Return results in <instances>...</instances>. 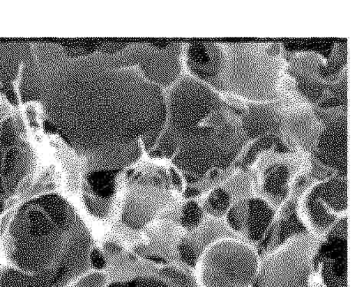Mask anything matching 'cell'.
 <instances>
[{
	"label": "cell",
	"instance_id": "6da1fadb",
	"mask_svg": "<svg viewBox=\"0 0 357 287\" xmlns=\"http://www.w3.org/2000/svg\"><path fill=\"white\" fill-rule=\"evenodd\" d=\"M93 234L55 192L29 196L0 218V287H68L89 271Z\"/></svg>",
	"mask_w": 357,
	"mask_h": 287
},
{
	"label": "cell",
	"instance_id": "7a4b0ae2",
	"mask_svg": "<svg viewBox=\"0 0 357 287\" xmlns=\"http://www.w3.org/2000/svg\"><path fill=\"white\" fill-rule=\"evenodd\" d=\"M260 258L252 245L237 238H222L204 249L196 267L202 287H250Z\"/></svg>",
	"mask_w": 357,
	"mask_h": 287
},
{
	"label": "cell",
	"instance_id": "3957f363",
	"mask_svg": "<svg viewBox=\"0 0 357 287\" xmlns=\"http://www.w3.org/2000/svg\"><path fill=\"white\" fill-rule=\"evenodd\" d=\"M320 243L314 234H302L263 256L255 279L257 287H310L311 262Z\"/></svg>",
	"mask_w": 357,
	"mask_h": 287
},
{
	"label": "cell",
	"instance_id": "277c9868",
	"mask_svg": "<svg viewBox=\"0 0 357 287\" xmlns=\"http://www.w3.org/2000/svg\"><path fill=\"white\" fill-rule=\"evenodd\" d=\"M128 179V189L121 220L128 229L139 231L171 203L172 187L169 173L159 169L155 173L136 172Z\"/></svg>",
	"mask_w": 357,
	"mask_h": 287
},
{
	"label": "cell",
	"instance_id": "5b68a950",
	"mask_svg": "<svg viewBox=\"0 0 357 287\" xmlns=\"http://www.w3.org/2000/svg\"><path fill=\"white\" fill-rule=\"evenodd\" d=\"M298 215L310 233L326 236L347 210V178L334 177L311 187L298 201Z\"/></svg>",
	"mask_w": 357,
	"mask_h": 287
},
{
	"label": "cell",
	"instance_id": "8992f818",
	"mask_svg": "<svg viewBox=\"0 0 357 287\" xmlns=\"http://www.w3.org/2000/svg\"><path fill=\"white\" fill-rule=\"evenodd\" d=\"M311 264L325 287H347V240L325 238Z\"/></svg>",
	"mask_w": 357,
	"mask_h": 287
},
{
	"label": "cell",
	"instance_id": "52a82bcc",
	"mask_svg": "<svg viewBox=\"0 0 357 287\" xmlns=\"http://www.w3.org/2000/svg\"><path fill=\"white\" fill-rule=\"evenodd\" d=\"M276 213L277 210L259 197L245 199L242 235L250 243H259L275 220Z\"/></svg>",
	"mask_w": 357,
	"mask_h": 287
},
{
	"label": "cell",
	"instance_id": "ba28073f",
	"mask_svg": "<svg viewBox=\"0 0 357 287\" xmlns=\"http://www.w3.org/2000/svg\"><path fill=\"white\" fill-rule=\"evenodd\" d=\"M298 206V201L289 199L279 208L272 223L273 243L270 253L294 237L310 233L299 217Z\"/></svg>",
	"mask_w": 357,
	"mask_h": 287
},
{
	"label": "cell",
	"instance_id": "9c48e42d",
	"mask_svg": "<svg viewBox=\"0 0 357 287\" xmlns=\"http://www.w3.org/2000/svg\"><path fill=\"white\" fill-rule=\"evenodd\" d=\"M232 205L231 195L224 187L218 186L213 189L205 199L202 209L213 219L220 220L225 217Z\"/></svg>",
	"mask_w": 357,
	"mask_h": 287
},
{
	"label": "cell",
	"instance_id": "30bf717a",
	"mask_svg": "<svg viewBox=\"0 0 357 287\" xmlns=\"http://www.w3.org/2000/svg\"><path fill=\"white\" fill-rule=\"evenodd\" d=\"M204 210L195 200L188 201L181 211L179 223L187 232H194L202 224Z\"/></svg>",
	"mask_w": 357,
	"mask_h": 287
},
{
	"label": "cell",
	"instance_id": "8fae6325",
	"mask_svg": "<svg viewBox=\"0 0 357 287\" xmlns=\"http://www.w3.org/2000/svg\"><path fill=\"white\" fill-rule=\"evenodd\" d=\"M179 259L188 267L196 269L202 253L196 241L189 237L182 238L177 245Z\"/></svg>",
	"mask_w": 357,
	"mask_h": 287
},
{
	"label": "cell",
	"instance_id": "7c38bea8",
	"mask_svg": "<svg viewBox=\"0 0 357 287\" xmlns=\"http://www.w3.org/2000/svg\"><path fill=\"white\" fill-rule=\"evenodd\" d=\"M160 276L176 287H200L196 279L177 267L171 265L162 267Z\"/></svg>",
	"mask_w": 357,
	"mask_h": 287
},
{
	"label": "cell",
	"instance_id": "4fadbf2b",
	"mask_svg": "<svg viewBox=\"0 0 357 287\" xmlns=\"http://www.w3.org/2000/svg\"><path fill=\"white\" fill-rule=\"evenodd\" d=\"M106 287H176L161 277L139 276L126 281H115Z\"/></svg>",
	"mask_w": 357,
	"mask_h": 287
},
{
	"label": "cell",
	"instance_id": "5bb4252c",
	"mask_svg": "<svg viewBox=\"0 0 357 287\" xmlns=\"http://www.w3.org/2000/svg\"><path fill=\"white\" fill-rule=\"evenodd\" d=\"M82 200L89 214L94 217L102 220L109 216L113 201L97 199L86 191H82Z\"/></svg>",
	"mask_w": 357,
	"mask_h": 287
},
{
	"label": "cell",
	"instance_id": "9a60e30c",
	"mask_svg": "<svg viewBox=\"0 0 357 287\" xmlns=\"http://www.w3.org/2000/svg\"><path fill=\"white\" fill-rule=\"evenodd\" d=\"M108 281V276L104 271H88L75 281L73 287H106Z\"/></svg>",
	"mask_w": 357,
	"mask_h": 287
},
{
	"label": "cell",
	"instance_id": "2e32d148",
	"mask_svg": "<svg viewBox=\"0 0 357 287\" xmlns=\"http://www.w3.org/2000/svg\"><path fill=\"white\" fill-rule=\"evenodd\" d=\"M89 263L90 268L96 271H104L108 266L105 253L101 249L95 246L89 252Z\"/></svg>",
	"mask_w": 357,
	"mask_h": 287
},
{
	"label": "cell",
	"instance_id": "e0dca14e",
	"mask_svg": "<svg viewBox=\"0 0 357 287\" xmlns=\"http://www.w3.org/2000/svg\"><path fill=\"white\" fill-rule=\"evenodd\" d=\"M169 176L173 190L182 194L184 191L185 183L181 173L176 168L171 167L169 169Z\"/></svg>",
	"mask_w": 357,
	"mask_h": 287
},
{
	"label": "cell",
	"instance_id": "ac0fdd59",
	"mask_svg": "<svg viewBox=\"0 0 357 287\" xmlns=\"http://www.w3.org/2000/svg\"><path fill=\"white\" fill-rule=\"evenodd\" d=\"M102 251L110 256H119L124 254L125 248L115 241L107 240L102 245Z\"/></svg>",
	"mask_w": 357,
	"mask_h": 287
},
{
	"label": "cell",
	"instance_id": "d6986e66",
	"mask_svg": "<svg viewBox=\"0 0 357 287\" xmlns=\"http://www.w3.org/2000/svg\"><path fill=\"white\" fill-rule=\"evenodd\" d=\"M181 194L185 199L190 201L200 198L202 195V192L199 187L195 185H185L184 191Z\"/></svg>",
	"mask_w": 357,
	"mask_h": 287
}]
</instances>
